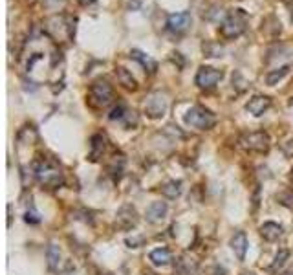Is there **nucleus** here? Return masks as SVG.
Segmentation results:
<instances>
[{"label":"nucleus","instance_id":"12","mask_svg":"<svg viewBox=\"0 0 293 275\" xmlns=\"http://www.w3.org/2000/svg\"><path fill=\"white\" fill-rule=\"evenodd\" d=\"M270 107H271V99L268 96H255V98H251V99L248 101L246 110H248L249 114L258 118V116H262Z\"/></svg>","mask_w":293,"mask_h":275},{"label":"nucleus","instance_id":"28","mask_svg":"<svg viewBox=\"0 0 293 275\" xmlns=\"http://www.w3.org/2000/svg\"><path fill=\"white\" fill-rule=\"evenodd\" d=\"M278 200H282L280 204H284L286 207H293V195L292 193H280V195H277Z\"/></svg>","mask_w":293,"mask_h":275},{"label":"nucleus","instance_id":"33","mask_svg":"<svg viewBox=\"0 0 293 275\" xmlns=\"http://www.w3.org/2000/svg\"><path fill=\"white\" fill-rule=\"evenodd\" d=\"M143 275H156V274H154V272H151V270H147V272H145Z\"/></svg>","mask_w":293,"mask_h":275},{"label":"nucleus","instance_id":"7","mask_svg":"<svg viewBox=\"0 0 293 275\" xmlns=\"http://www.w3.org/2000/svg\"><path fill=\"white\" fill-rule=\"evenodd\" d=\"M191 26V13L189 11H181V13H171L167 17V30L180 35L183 31L189 30Z\"/></svg>","mask_w":293,"mask_h":275},{"label":"nucleus","instance_id":"36","mask_svg":"<svg viewBox=\"0 0 293 275\" xmlns=\"http://www.w3.org/2000/svg\"><path fill=\"white\" fill-rule=\"evenodd\" d=\"M105 275H112V274H105Z\"/></svg>","mask_w":293,"mask_h":275},{"label":"nucleus","instance_id":"31","mask_svg":"<svg viewBox=\"0 0 293 275\" xmlns=\"http://www.w3.org/2000/svg\"><path fill=\"white\" fill-rule=\"evenodd\" d=\"M64 2H66V0H44L46 6H48V8H52V9L62 8V6H64Z\"/></svg>","mask_w":293,"mask_h":275},{"label":"nucleus","instance_id":"1","mask_svg":"<svg viewBox=\"0 0 293 275\" xmlns=\"http://www.w3.org/2000/svg\"><path fill=\"white\" fill-rule=\"evenodd\" d=\"M33 175L37 178V182L48 189H57L64 182L59 163L48 156H39L37 160L33 161Z\"/></svg>","mask_w":293,"mask_h":275},{"label":"nucleus","instance_id":"30","mask_svg":"<svg viewBox=\"0 0 293 275\" xmlns=\"http://www.w3.org/2000/svg\"><path fill=\"white\" fill-rule=\"evenodd\" d=\"M24 220L28 222V224H39V222H40V218H39V213H35V211L31 209V211H26Z\"/></svg>","mask_w":293,"mask_h":275},{"label":"nucleus","instance_id":"4","mask_svg":"<svg viewBox=\"0 0 293 275\" xmlns=\"http://www.w3.org/2000/svg\"><path fill=\"white\" fill-rule=\"evenodd\" d=\"M185 123L189 127L198 130H209L215 127L216 123V116L211 112L209 108L202 107V105H195L187 110L185 114Z\"/></svg>","mask_w":293,"mask_h":275},{"label":"nucleus","instance_id":"32","mask_svg":"<svg viewBox=\"0 0 293 275\" xmlns=\"http://www.w3.org/2000/svg\"><path fill=\"white\" fill-rule=\"evenodd\" d=\"M79 2H81V4H83V6H88V4H94V2H96V0H79Z\"/></svg>","mask_w":293,"mask_h":275},{"label":"nucleus","instance_id":"11","mask_svg":"<svg viewBox=\"0 0 293 275\" xmlns=\"http://www.w3.org/2000/svg\"><path fill=\"white\" fill-rule=\"evenodd\" d=\"M174 270H176V274L180 275H196V272H198V260L195 257L187 255V253H183L176 260Z\"/></svg>","mask_w":293,"mask_h":275},{"label":"nucleus","instance_id":"21","mask_svg":"<svg viewBox=\"0 0 293 275\" xmlns=\"http://www.w3.org/2000/svg\"><path fill=\"white\" fill-rule=\"evenodd\" d=\"M288 72H290V64H284V66H280L277 70H271V72H268V76H266V83L270 84V86L277 84L282 77L288 76Z\"/></svg>","mask_w":293,"mask_h":275},{"label":"nucleus","instance_id":"17","mask_svg":"<svg viewBox=\"0 0 293 275\" xmlns=\"http://www.w3.org/2000/svg\"><path fill=\"white\" fill-rule=\"evenodd\" d=\"M149 259H151V262L154 266H169L173 262V253H171V250H167V248H158V250L151 252Z\"/></svg>","mask_w":293,"mask_h":275},{"label":"nucleus","instance_id":"6","mask_svg":"<svg viewBox=\"0 0 293 275\" xmlns=\"http://www.w3.org/2000/svg\"><path fill=\"white\" fill-rule=\"evenodd\" d=\"M222 77H224V74L220 70L213 68V66H200V70L196 72L195 83L202 90H211L222 81Z\"/></svg>","mask_w":293,"mask_h":275},{"label":"nucleus","instance_id":"27","mask_svg":"<svg viewBox=\"0 0 293 275\" xmlns=\"http://www.w3.org/2000/svg\"><path fill=\"white\" fill-rule=\"evenodd\" d=\"M121 121L125 123V127H127V129H132V127H136V125H137V114H136L134 110H132V112L128 110Z\"/></svg>","mask_w":293,"mask_h":275},{"label":"nucleus","instance_id":"22","mask_svg":"<svg viewBox=\"0 0 293 275\" xmlns=\"http://www.w3.org/2000/svg\"><path fill=\"white\" fill-rule=\"evenodd\" d=\"M288 259H290V252H288V250H280V252L275 255V260H273V264H271V272H278V270L286 264Z\"/></svg>","mask_w":293,"mask_h":275},{"label":"nucleus","instance_id":"20","mask_svg":"<svg viewBox=\"0 0 293 275\" xmlns=\"http://www.w3.org/2000/svg\"><path fill=\"white\" fill-rule=\"evenodd\" d=\"M181 180H171V182H167L165 185H163V189H161V193H163V196H167V198H178L181 195Z\"/></svg>","mask_w":293,"mask_h":275},{"label":"nucleus","instance_id":"19","mask_svg":"<svg viewBox=\"0 0 293 275\" xmlns=\"http://www.w3.org/2000/svg\"><path fill=\"white\" fill-rule=\"evenodd\" d=\"M46 259H48V268L55 272L60 264V250L57 244H50L46 250Z\"/></svg>","mask_w":293,"mask_h":275},{"label":"nucleus","instance_id":"25","mask_svg":"<svg viewBox=\"0 0 293 275\" xmlns=\"http://www.w3.org/2000/svg\"><path fill=\"white\" fill-rule=\"evenodd\" d=\"M128 112V108L125 107V105H123V103H119V105H117V107H114L112 108V112H110V114H108V118H110V119H112V121H116V119H123V118H125V114H127Z\"/></svg>","mask_w":293,"mask_h":275},{"label":"nucleus","instance_id":"35","mask_svg":"<svg viewBox=\"0 0 293 275\" xmlns=\"http://www.w3.org/2000/svg\"><path fill=\"white\" fill-rule=\"evenodd\" d=\"M282 275H293V272H284Z\"/></svg>","mask_w":293,"mask_h":275},{"label":"nucleus","instance_id":"15","mask_svg":"<svg viewBox=\"0 0 293 275\" xmlns=\"http://www.w3.org/2000/svg\"><path fill=\"white\" fill-rule=\"evenodd\" d=\"M282 233H284V229L280 224L277 222H264L262 226H260V235H262L268 242H275L278 238L282 237Z\"/></svg>","mask_w":293,"mask_h":275},{"label":"nucleus","instance_id":"2","mask_svg":"<svg viewBox=\"0 0 293 275\" xmlns=\"http://www.w3.org/2000/svg\"><path fill=\"white\" fill-rule=\"evenodd\" d=\"M248 28V15L244 9H234L227 13L224 22L220 24V35L224 39H236Z\"/></svg>","mask_w":293,"mask_h":275},{"label":"nucleus","instance_id":"16","mask_svg":"<svg viewBox=\"0 0 293 275\" xmlns=\"http://www.w3.org/2000/svg\"><path fill=\"white\" fill-rule=\"evenodd\" d=\"M130 57L139 62V64H141L143 68L147 70L149 74H156V70H158V62L154 61L151 55L143 54L141 50H132V52H130Z\"/></svg>","mask_w":293,"mask_h":275},{"label":"nucleus","instance_id":"8","mask_svg":"<svg viewBox=\"0 0 293 275\" xmlns=\"http://www.w3.org/2000/svg\"><path fill=\"white\" fill-rule=\"evenodd\" d=\"M145 112L151 116L152 119H158L161 116H165V112H167L165 96H161L159 92L152 94L151 98H149V101L145 103Z\"/></svg>","mask_w":293,"mask_h":275},{"label":"nucleus","instance_id":"5","mask_svg":"<svg viewBox=\"0 0 293 275\" xmlns=\"http://www.w3.org/2000/svg\"><path fill=\"white\" fill-rule=\"evenodd\" d=\"M240 145L249 153L264 154L270 151V136L264 130H253V132H244L240 136Z\"/></svg>","mask_w":293,"mask_h":275},{"label":"nucleus","instance_id":"10","mask_svg":"<svg viewBox=\"0 0 293 275\" xmlns=\"http://www.w3.org/2000/svg\"><path fill=\"white\" fill-rule=\"evenodd\" d=\"M105 151H106V136L101 134V132L94 134L90 138V154H88L90 161H99L103 158Z\"/></svg>","mask_w":293,"mask_h":275},{"label":"nucleus","instance_id":"29","mask_svg":"<svg viewBox=\"0 0 293 275\" xmlns=\"http://www.w3.org/2000/svg\"><path fill=\"white\" fill-rule=\"evenodd\" d=\"M59 275H77L74 262H72V260H68L66 264H64V268H62V270L59 272Z\"/></svg>","mask_w":293,"mask_h":275},{"label":"nucleus","instance_id":"13","mask_svg":"<svg viewBox=\"0 0 293 275\" xmlns=\"http://www.w3.org/2000/svg\"><path fill=\"white\" fill-rule=\"evenodd\" d=\"M167 211H169V207H167L165 202H152L151 206L147 207L145 216L151 224H158L167 216Z\"/></svg>","mask_w":293,"mask_h":275},{"label":"nucleus","instance_id":"34","mask_svg":"<svg viewBox=\"0 0 293 275\" xmlns=\"http://www.w3.org/2000/svg\"><path fill=\"white\" fill-rule=\"evenodd\" d=\"M242 275H255V274H253V272H244Z\"/></svg>","mask_w":293,"mask_h":275},{"label":"nucleus","instance_id":"3","mask_svg":"<svg viewBox=\"0 0 293 275\" xmlns=\"http://www.w3.org/2000/svg\"><path fill=\"white\" fill-rule=\"evenodd\" d=\"M88 101L92 107L96 108H105L108 107L114 101V88L112 84L108 83L106 79H98L90 84L88 90Z\"/></svg>","mask_w":293,"mask_h":275},{"label":"nucleus","instance_id":"9","mask_svg":"<svg viewBox=\"0 0 293 275\" xmlns=\"http://www.w3.org/2000/svg\"><path fill=\"white\" fill-rule=\"evenodd\" d=\"M116 222H117V226L121 229L136 228V224H137V211H136V207L130 206V204H125L117 211V215H116Z\"/></svg>","mask_w":293,"mask_h":275},{"label":"nucleus","instance_id":"24","mask_svg":"<svg viewBox=\"0 0 293 275\" xmlns=\"http://www.w3.org/2000/svg\"><path fill=\"white\" fill-rule=\"evenodd\" d=\"M203 52L207 57H222V46L207 42V44H203Z\"/></svg>","mask_w":293,"mask_h":275},{"label":"nucleus","instance_id":"18","mask_svg":"<svg viewBox=\"0 0 293 275\" xmlns=\"http://www.w3.org/2000/svg\"><path fill=\"white\" fill-rule=\"evenodd\" d=\"M116 76H117V81H119V83L123 84L125 88H128V90H136V88H137L136 79L132 77V74H130L127 68H123V66L116 68Z\"/></svg>","mask_w":293,"mask_h":275},{"label":"nucleus","instance_id":"14","mask_svg":"<svg viewBox=\"0 0 293 275\" xmlns=\"http://www.w3.org/2000/svg\"><path fill=\"white\" fill-rule=\"evenodd\" d=\"M231 248H233L234 255L238 257V260L246 259V252H248V235L244 231H236L231 238Z\"/></svg>","mask_w":293,"mask_h":275},{"label":"nucleus","instance_id":"26","mask_svg":"<svg viewBox=\"0 0 293 275\" xmlns=\"http://www.w3.org/2000/svg\"><path fill=\"white\" fill-rule=\"evenodd\" d=\"M145 240H147V238L143 237V235H134V237H128L127 240H125V244H127L128 248H141V246L145 244Z\"/></svg>","mask_w":293,"mask_h":275},{"label":"nucleus","instance_id":"23","mask_svg":"<svg viewBox=\"0 0 293 275\" xmlns=\"http://www.w3.org/2000/svg\"><path fill=\"white\" fill-rule=\"evenodd\" d=\"M123 167H125V160L123 158H116V160L112 161V165L108 167V173L114 176V180H119L121 178V173H123Z\"/></svg>","mask_w":293,"mask_h":275}]
</instances>
